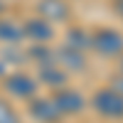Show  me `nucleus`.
I'll return each instance as SVG.
<instances>
[{
    "label": "nucleus",
    "mask_w": 123,
    "mask_h": 123,
    "mask_svg": "<svg viewBox=\"0 0 123 123\" xmlns=\"http://www.w3.org/2000/svg\"><path fill=\"white\" fill-rule=\"evenodd\" d=\"M91 108L106 121H123V96L113 86H104L91 96Z\"/></svg>",
    "instance_id": "nucleus-1"
},
{
    "label": "nucleus",
    "mask_w": 123,
    "mask_h": 123,
    "mask_svg": "<svg viewBox=\"0 0 123 123\" xmlns=\"http://www.w3.org/2000/svg\"><path fill=\"white\" fill-rule=\"evenodd\" d=\"M89 47L101 57L113 59L123 54V35L113 27H98L94 32H89Z\"/></svg>",
    "instance_id": "nucleus-2"
},
{
    "label": "nucleus",
    "mask_w": 123,
    "mask_h": 123,
    "mask_svg": "<svg viewBox=\"0 0 123 123\" xmlns=\"http://www.w3.org/2000/svg\"><path fill=\"white\" fill-rule=\"evenodd\" d=\"M49 98H52V104L57 106V111L62 113V118H64V116H76V113H81V111L86 108L84 96H81L76 89H69L67 84L59 86V89H54Z\"/></svg>",
    "instance_id": "nucleus-3"
},
{
    "label": "nucleus",
    "mask_w": 123,
    "mask_h": 123,
    "mask_svg": "<svg viewBox=\"0 0 123 123\" xmlns=\"http://www.w3.org/2000/svg\"><path fill=\"white\" fill-rule=\"evenodd\" d=\"M3 89L7 91L12 98H20V101H30L35 94H37V81L25 74V71H15V74L5 76L3 81Z\"/></svg>",
    "instance_id": "nucleus-4"
},
{
    "label": "nucleus",
    "mask_w": 123,
    "mask_h": 123,
    "mask_svg": "<svg viewBox=\"0 0 123 123\" xmlns=\"http://www.w3.org/2000/svg\"><path fill=\"white\" fill-rule=\"evenodd\" d=\"M27 111H30V116H32L35 123H59L62 121V113L52 104V98H37V94L30 98Z\"/></svg>",
    "instance_id": "nucleus-5"
},
{
    "label": "nucleus",
    "mask_w": 123,
    "mask_h": 123,
    "mask_svg": "<svg viewBox=\"0 0 123 123\" xmlns=\"http://www.w3.org/2000/svg\"><path fill=\"white\" fill-rule=\"evenodd\" d=\"M22 37L32 39V42H39V44H47L54 39V27L44 17H30L22 25Z\"/></svg>",
    "instance_id": "nucleus-6"
},
{
    "label": "nucleus",
    "mask_w": 123,
    "mask_h": 123,
    "mask_svg": "<svg viewBox=\"0 0 123 123\" xmlns=\"http://www.w3.org/2000/svg\"><path fill=\"white\" fill-rule=\"evenodd\" d=\"M37 12L39 17H44L47 22H69L71 10L67 5V0H37Z\"/></svg>",
    "instance_id": "nucleus-7"
},
{
    "label": "nucleus",
    "mask_w": 123,
    "mask_h": 123,
    "mask_svg": "<svg viewBox=\"0 0 123 123\" xmlns=\"http://www.w3.org/2000/svg\"><path fill=\"white\" fill-rule=\"evenodd\" d=\"M54 62L62 69H69V71H84L86 69V59L79 49H71V47H62L59 52H54Z\"/></svg>",
    "instance_id": "nucleus-8"
},
{
    "label": "nucleus",
    "mask_w": 123,
    "mask_h": 123,
    "mask_svg": "<svg viewBox=\"0 0 123 123\" xmlns=\"http://www.w3.org/2000/svg\"><path fill=\"white\" fill-rule=\"evenodd\" d=\"M67 71L62 69L59 64H54V62H49V64H39V84H44L49 89H59L67 84Z\"/></svg>",
    "instance_id": "nucleus-9"
},
{
    "label": "nucleus",
    "mask_w": 123,
    "mask_h": 123,
    "mask_svg": "<svg viewBox=\"0 0 123 123\" xmlns=\"http://www.w3.org/2000/svg\"><path fill=\"white\" fill-rule=\"evenodd\" d=\"M22 39V25L12 22V20H0V42L15 44Z\"/></svg>",
    "instance_id": "nucleus-10"
},
{
    "label": "nucleus",
    "mask_w": 123,
    "mask_h": 123,
    "mask_svg": "<svg viewBox=\"0 0 123 123\" xmlns=\"http://www.w3.org/2000/svg\"><path fill=\"white\" fill-rule=\"evenodd\" d=\"M67 47L71 49H79V52H84V49H89V32L86 30H81V27H69V32H67Z\"/></svg>",
    "instance_id": "nucleus-11"
},
{
    "label": "nucleus",
    "mask_w": 123,
    "mask_h": 123,
    "mask_svg": "<svg viewBox=\"0 0 123 123\" xmlns=\"http://www.w3.org/2000/svg\"><path fill=\"white\" fill-rule=\"evenodd\" d=\"M0 123H20V116H17L15 106H10L3 98H0Z\"/></svg>",
    "instance_id": "nucleus-12"
},
{
    "label": "nucleus",
    "mask_w": 123,
    "mask_h": 123,
    "mask_svg": "<svg viewBox=\"0 0 123 123\" xmlns=\"http://www.w3.org/2000/svg\"><path fill=\"white\" fill-rule=\"evenodd\" d=\"M111 86H113V89H116V91H118V94H121V96H123V74H121V76H116V79H113V81H111Z\"/></svg>",
    "instance_id": "nucleus-13"
},
{
    "label": "nucleus",
    "mask_w": 123,
    "mask_h": 123,
    "mask_svg": "<svg viewBox=\"0 0 123 123\" xmlns=\"http://www.w3.org/2000/svg\"><path fill=\"white\" fill-rule=\"evenodd\" d=\"M116 12L123 17V0H118V3H116Z\"/></svg>",
    "instance_id": "nucleus-14"
},
{
    "label": "nucleus",
    "mask_w": 123,
    "mask_h": 123,
    "mask_svg": "<svg viewBox=\"0 0 123 123\" xmlns=\"http://www.w3.org/2000/svg\"><path fill=\"white\" fill-rule=\"evenodd\" d=\"M116 59H118V71H121V74H123V54H118Z\"/></svg>",
    "instance_id": "nucleus-15"
},
{
    "label": "nucleus",
    "mask_w": 123,
    "mask_h": 123,
    "mask_svg": "<svg viewBox=\"0 0 123 123\" xmlns=\"http://www.w3.org/2000/svg\"><path fill=\"white\" fill-rule=\"evenodd\" d=\"M0 12H3V0H0Z\"/></svg>",
    "instance_id": "nucleus-16"
}]
</instances>
